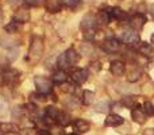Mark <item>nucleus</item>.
I'll list each match as a JSON object with an SVG mask.
<instances>
[{
	"mask_svg": "<svg viewBox=\"0 0 154 135\" xmlns=\"http://www.w3.org/2000/svg\"><path fill=\"white\" fill-rule=\"evenodd\" d=\"M80 27H81L82 32H84L85 39H92L96 34V16L91 12L85 14Z\"/></svg>",
	"mask_w": 154,
	"mask_h": 135,
	"instance_id": "1",
	"label": "nucleus"
},
{
	"mask_svg": "<svg viewBox=\"0 0 154 135\" xmlns=\"http://www.w3.org/2000/svg\"><path fill=\"white\" fill-rule=\"evenodd\" d=\"M79 58H80V56H79V53H77L75 49H68L65 53H62L61 56L58 57L57 65L60 66L61 70H64V69L76 65L77 62H79Z\"/></svg>",
	"mask_w": 154,
	"mask_h": 135,
	"instance_id": "2",
	"label": "nucleus"
},
{
	"mask_svg": "<svg viewBox=\"0 0 154 135\" xmlns=\"http://www.w3.org/2000/svg\"><path fill=\"white\" fill-rule=\"evenodd\" d=\"M34 84H35V88H37V92L43 96L49 95L51 92V89H53V81L49 77H45V76H35Z\"/></svg>",
	"mask_w": 154,
	"mask_h": 135,
	"instance_id": "3",
	"label": "nucleus"
},
{
	"mask_svg": "<svg viewBox=\"0 0 154 135\" xmlns=\"http://www.w3.org/2000/svg\"><path fill=\"white\" fill-rule=\"evenodd\" d=\"M69 77L72 78V81H75L76 84H82V82L87 81L88 78V72L85 69H80V68H75L70 70Z\"/></svg>",
	"mask_w": 154,
	"mask_h": 135,
	"instance_id": "4",
	"label": "nucleus"
},
{
	"mask_svg": "<svg viewBox=\"0 0 154 135\" xmlns=\"http://www.w3.org/2000/svg\"><path fill=\"white\" fill-rule=\"evenodd\" d=\"M122 41L126 45H135L139 42V34L134 30H126L122 32Z\"/></svg>",
	"mask_w": 154,
	"mask_h": 135,
	"instance_id": "5",
	"label": "nucleus"
},
{
	"mask_svg": "<svg viewBox=\"0 0 154 135\" xmlns=\"http://www.w3.org/2000/svg\"><path fill=\"white\" fill-rule=\"evenodd\" d=\"M42 51H43L42 39L38 37L32 38V42H31V45H30V54H31L32 57H35V58H38V57H41Z\"/></svg>",
	"mask_w": 154,
	"mask_h": 135,
	"instance_id": "6",
	"label": "nucleus"
},
{
	"mask_svg": "<svg viewBox=\"0 0 154 135\" xmlns=\"http://www.w3.org/2000/svg\"><path fill=\"white\" fill-rule=\"evenodd\" d=\"M131 118H133V120L135 123H138V124H143V123L146 122V114H145L143 108H142L139 104H137L133 108V111H131Z\"/></svg>",
	"mask_w": 154,
	"mask_h": 135,
	"instance_id": "7",
	"label": "nucleus"
},
{
	"mask_svg": "<svg viewBox=\"0 0 154 135\" xmlns=\"http://www.w3.org/2000/svg\"><path fill=\"white\" fill-rule=\"evenodd\" d=\"M103 49L106 53H116L120 49V42L116 39V38H108L103 42Z\"/></svg>",
	"mask_w": 154,
	"mask_h": 135,
	"instance_id": "8",
	"label": "nucleus"
},
{
	"mask_svg": "<svg viewBox=\"0 0 154 135\" xmlns=\"http://www.w3.org/2000/svg\"><path fill=\"white\" fill-rule=\"evenodd\" d=\"M145 23H146V18H145L142 14H135V15H133L130 18V26L134 31L142 30V27L145 26Z\"/></svg>",
	"mask_w": 154,
	"mask_h": 135,
	"instance_id": "9",
	"label": "nucleus"
},
{
	"mask_svg": "<svg viewBox=\"0 0 154 135\" xmlns=\"http://www.w3.org/2000/svg\"><path fill=\"white\" fill-rule=\"evenodd\" d=\"M125 70H126L125 62H122L120 60H115V61H112L111 65H109V72H111L114 76H118V77L123 76Z\"/></svg>",
	"mask_w": 154,
	"mask_h": 135,
	"instance_id": "10",
	"label": "nucleus"
},
{
	"mask_svg": "<svg viewBox=\"0 0 154 135\" xmlns=\"http://www.w3.org/2000/svg\"><path fill=\"white\" fill-rule=\"evenodd\" d=\"M123 122H125V119H123L120 115H116V114H111L107 116L106 122H104V124L108 126V127H118V126L123 124Z\"/></svg>",
	"mask_w": 154,
	"mask_h": 135,
	"instance_id": "11",
	"label": "nucleus"
},
{
	"mask_svg": "<svg viewBox=\"0 0 154 135\" xmlns=\"http://www.w3.org/2000/svg\"><path fill=\"white\" fill-rule=\"evenodd\" d=\"M138 53L142 54L143 57H147V58H153L154 57V48H153V45H150V43L142 42L138 48Z\"/></svg>",
	"mask_w": 154,
	"mask_h": 135,
	"instance_id": "12",
	"label": "nucleus"
},
{
	"mask_svg": "<svg viewBox=\"0 0 154 135\" xmlns=\"http://www.w3.org/2000/svg\"><path fill=\"white\" fill-rule=\"evenodd\" d=\"M45 7L49 12L56 14L61 11L62 8V0H45Z\"/></svg>",
	"mask_w": 154,
	"mask_h": 135,
	"instance_id": "13",
	"label": "nucleus"
},
{
	"mask_svg": "<svg viewBox=\"0 0 154 135\" xmlns=\"http://www.w3.org/2000/svg\"><path fill=\"white\" fill-rule=\"evenodd\" d=\"M29 19H30V11L27 10V8H20V10L15 14L14 20L18 22V23H26V22H29Z\"/></svg>",
	"mask_w": 154,
	"mask_h": 135,
	"instance_id": "14",
	"label": "nucleus"
},
{
	"mask_svg": "<svg viewBox=\"0 0 154 135\" xmlns=\"http://www.w3.org/2000/svg\"><path fill=\"white\" fill-rule=\"evenodd\" d=\"M109 20H111V15H109L108 11L101 10L96 14V23L99 24H108Z\"/></svg>",
	"mask_w": 154,
	"mask_h": 135,
	"instance_id": "15",
	"label": "nucleus"
},
{
	"mask_svg": "<svg viewBox=\"0 0 154 135\" xmlns=\"http://www.w3.org/2000/svg\"><path fill=\"white\" fill-rule=\"evenodd\" d=\"M108 12H109V15H111V19L114 18V19H118V20H123V19L127 18L126 12L122 10V8H119V7H112V8H109Z\"/></svg>",
	"mask_w": 154,
	"mask_h": 135,
	"instance_id": "16",
	"label": "nucleus"
},
{
	"mask_svg": "<svg viewBox=\"0 0 154 135\" xmlns=\"http://www.w3.org/2000/svg\"><path fill=\"white\" fill-rule=\"evenodd\" d=\"M66 78H68V74L65 73V70H57L53 73V77H51V81L53 82H57V84H64V82H66Z\"/></svg>",
	"mask_w": 154,
	"mask_h": 135,
	"instance_id": "17",
	"label": "nucleus"
},
{
	"mask_svg": "<svg viewBox=\"0 0 154 135\" xmlns=\"http://www.w3.org/2000/svg\"><path fill=\"white\" fill-rule=\"evenodd\" d=\"M75 127L80 133H88L91 130V123L85 119H77L75 122Z\"/></svg>",
	"mask_w": 154,
	"mask_h": 135,
	"instance_id": "18",
	"label": "nucleus"
},
{
	"mask_svg": "<svg viewBox=\"0 0 154 135\" xmlns=\"http://www.w3.org/2000/svg\"><path fill=\"white\" fill-rule=\"evenodd\" d=\"M60 114H61V111H60L58 108H56V107H53V106H50V107L46 108V118H48V119L54 120V122H57Z\"/></svg>",
	"mask_w": 154,
	"mask_h": 135,
	"instance_id": "19",
	"label": "nucleus"
},
{
	"mask_svg": "<svg viewBox=\"0 0 154 135\" xmlns=\"http://www.w3.org/2000/svg\"><path fill=\"white\" fill-rule=\"evenodd\" d=\"M0 131L4 134L16 133V131H18V126L14 124V123H0Z\"/></svg>",
	"mask_w": 154,
	"mask_h": 135,
	"instance_id": "20",
	"label": "nucleus"
},
{
	"mask_svg": "<svg viewBox=\"0 0 154 135\" xmlns=\"http://www.w3.org/2000/svg\"><path fill=\"white\" fill-rule=\"evenodd\" d=\"M93 100H95V93L91 92V91H84L82 92V104H85V106H89V104L93 103Z\"/></svg>",
	"mask_w": 154,
	"mask_h": 135,
	"instance_id": "21",
	"label": "nucleus"
},
{
	"mask_svg": "<svg viewBox=\"0 0 154 135\" xmlns=\"http://www.w3.org/2000/svg\"><path fill=\"white\" fill-rule=\"evenodd\" d=\"M18 77H19V72L18 70H14V69H10V70H7L4 73V80L7 82L15 81V80H18Z\"/></svg>",
	"mask_w": 154,
	"mask_h": 135,
	"instance_id": "22",
	"label": "nucleus"
},
{
	"mask_svg": "<svg viewBox=\"0 0 154 135\" xmlns=\"http://www.w3.org/2000/svg\"><path fill=\"white\" fill-rule=\"evenodd\" d=\"M141 76H142V72H141V69H137V68H134L133 70L130 72V73L127 74V80L130 82H134V81H138L139 78H141Z\"/></svg>",
	"mask_w": 154,
	"mask_h": 135,
	"instance_id": "23",
	"label": "nucleus"
},
{
	"mask_svg": "<svg viewBox=\"0 0 154 135\" xmlns=\"http://www.w3.org/2000/svg\"><path fill=\"white\" fill-rule=\"evenodd\" d=\"M57 123H58L60 126H62V127H65V126L70 124V116L66 114V112H62V111H61V114H60L58 119H57Z\"/></svg>",
	"mask_w": 154,
	"mask_h": 135,
	"instance_id": "24",
	"label": "nucleus"
},
{
	"mask_svg": "<svg viewBox=\"0 0 154 135\" xmlns=\"http://www.w3.org/2000/svg\"><path fill=\"white\" fill-rule=\"evenodd\" d=\"M123 104H125V106H127V107L134 108V107L137 106V96H133V95L125 96V97H123Z\"/></svg>",
	"mask_w": 154,
	"mask_h": 135,
	"instance_id": "25",
	"label": "nucleus"
},
{
	"mask_svg": "<svg viewBox=\"0 0 154 135\" xmlns=\"http://www.w3.org/2000/svg\"><path fill=\"white\" fill-rule=\"evenodd\" d=\"M4 30L8 32V34H14V32H18V30H19V23H18V22H15V20L10 22V23H8L7 26L4 27Z\"/></svg>",
	"mask_w": 154,
	"mask_h": 135,
	"instance_id": "26",
	"label": "nucleus"
},
{
	"mask_svg": "<svg viewBox=\"0 0 154 135\" xmlns=\"http://www.w3.org/2000/svg\"><path fill=\"white\" fill-rule=\"evenodd\" d=\"M143 111L146 116H154V106L150 101H145L143 103Z\"/></svg>",
	"mask_w": 154,
	"mask_h": 135,
	"instance_id": "27",
	"label": "nucleus"
},
{
	"mask_svg": "<svg viewBox=\"0 0 154 135\" xmlns=\"http://www.w3.org/2000/svg\"><path fill=\"white\" fill-rule=\"evenodd\" d=\"M92 50H93V48L91 43H82L81 45V51L84 56H89V54L92 53Z\"/></svg>",
	"mask_w": 154,
	"mask_h": 135,
	"instance_id": "28",
	"label": "nucleus"
},
{
	"mask_svg": "<svg viewBox=\"0 0 154 135\" xmlns=\"http://www.w3.org/2000/svg\"><path fill=\"white\" fill-rule=\"evenodd\" d=\"M108 109H109L108 101H101V103H99L96 106V111H99V112H104V111H108Z\"/></svg>",
	"mask_w": 154,
	"mask_h": 135,
	"instance_id": "29",
	"label": "nucleus"
},
{
	"mask_svg": "<svg viewBox=\"0 0 154 135\" xmlns=\"http://www.w3.org/2000/svg\"><path fill=\"white\" fill-rule=\"evenodd\" d=\"M61 91L62 92H66V93H72L73 92V89H75V88H73V85L72 84H68V82H64V84H61Z\"/></svg>",
	"mask_w": 154,
	"mask_h": 135,
	"instance_id": "30",
	"label": "nucleus"
},
{
	"mask_svg": "<svg viewBox=\"0 0 154 135\" xmlns=\"http://www.w3.org/2000/svg\"><path fill=\"white\" fill-rule=\"evenodd\" d=\"M66 104L70 107V108H73V109L77 108V107L80 106V103L77 101V99H76V97H70V100H69V101H66Z\"/></svg>",
	"mask_w": 154,
	"mask_h": 135,
	"instance_id": "31",
	"label": "nucleus"
},
{
	"mask_svg": "<svg viewBox=\"0 0 154 135\" xmlns=\"http://www.w3.org/2000/svg\"><path fill=\"white\" fill-rule=\"evenodd\" d=\"M65 4L69 8H76L80 4V0H65Z\"/></svg>",
	"mask_w": 154,
	"mask_h": 135,
	"instance_id": "32",
	"label": "nucleus"
},
{
	"mask_svg": "<svg viewBox=\"0 0 154 135\" xmlns=\"http://www.w3.org/2000/svg\"><path fill=\"white\" fill-rule=\"evenodd\" d=\"M143 135H154V128H145Z\"/></svg>",
	"mask_w": 154,
	"mask_h": 135,
	"instance_id": "33",
	"label": "nucleus"
},
{
	"mask_svg": "<svg viewBox=\"0 0 154 135\" xmlns=\"http://www.w3.org/2000/svg\"><path fill=\"white\" fill-rule=\"evenodd\" d=\"M26 2L29 3L30 5H38L41 2H42V0H26Z\"/></svg>",
	"mask_w": 154,
	"mask_h": 135,
	"instance_id": "34",
	"label": "nucleus"
},
{
	"mask_svg": "<svg viewBox=\"0 0 154 135\" xmlns=\"http://www.w3.org/2000/svg\"><path fill=\"white\" fill-rule=\"evenodd\" d=\"M37 135H51V134L48 130H39V131H37Z\"/></svg>",
	"mask_w": 154,
	"mask_h": 135,
	"instance_id": "35",
	"label": "nucleus"
},
{
	"mask_svg": "<svg viewBox=\"0 0 154 135\" xmlns=\"http://www.w3.org/2000/svg\"><path fill=\"white\" fill-rule=\"evenodd\" d=\"M22 2H23V0H8V3L12 5H18V4H20Z\"/></svg>",
	"mask_w": 154,
	"mask_h": 135,
	"instance_id": "36",
	"label": "nucleus"
},
{
	"mask_svg": "<svg viewBox=\"0 0 154 135\" xmlns=\"http://www.w3.org/2000/svg\"><path fill=\"white\" fill-rule=\"evenodd\" d=\"M4 135H18V133H7V134H4Z\"/></svg>",
	"mask_w": 154,
	"mask_h": 135,
	"instance_id": "37",
	"label": "nucleus"
},
{
	"mask_svg": "<svg viewBox=\"0 0 154 135\" xmlns=\"http://www.w3.org/2000/svg\"><path fill=\"white\" fill-rule=\"evenodd\" d=\"M152 43H154V34L152 35Z\"/></svg>",
	"mask_w": 154,
	"mask_h": 135,
	"instance_id": "38",
	"label": "nucleus"
},
{
	"mask_svg": "<svg viewBox=\"0 0 154 135\" xmlns=\"http://www.w3.org/2000/svg\"><path fill=\"white\" fill-rule=\"evenodd\" d=\"M69 135H79V134H69Z\"/></svg>",
	"mask_w": 154,
	"mask_h": 135,
	"instance_id": "39",
	"label": "nucleus"
},
{
	"mask_svg": "<svg viewBox=\"0 0 154 135\" xmlns=\"http://www.w3.org/2000/svg\"><path fill=\"white\" fill-rule=\"evenodd\" d=\"M0 20H2V14H0Z\"/></svg>",
	"mask_w": 154,
	"mask_h": 135,
	"instance_id": "40",
	"label": "nucleus"
}]
</instances>
